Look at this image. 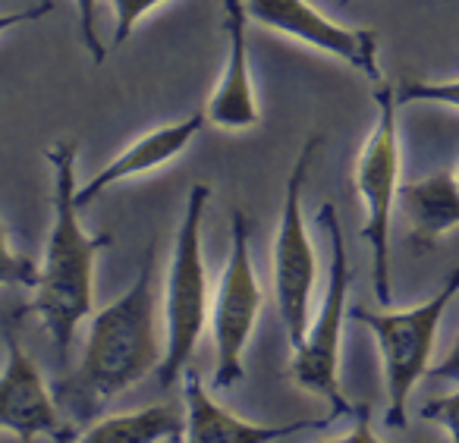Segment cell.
<instances>
[{
	"label": "cell",
	"instance_id": "cell-1",
	"mask_svg": "<svg viewBox=\"0 0 459 443\" xmlns=\"http://www.w3.org/2000/svg\"><path fill=\"white\" fill-rule=\"evenodd\" d=\"M164 349L167 340L158 324V296H154L152 239L135 283L120 299L91 315L79 365L51 384L60 412L79 430L98 421L110 399L158 371Z\"/></svg>",
	"mask_w": 459,
	"mask_h": 443
},
{
	"label": "cell",
	"instance_id": "cell-2",
	"mask_svg": "<svg viewBox=\"0 0 459 443\" xmlns=\"http://www.w3.org/2000/svg\"><path fill=\"white\" fill-rule=\"evenodd\" d=\"M45 158L54 170V223L39 286L26 311L39 315L57 359L66 361L76 327L95 308V258L114 236H89L79 223L82 208L76 204V142H54L45 148Z\"/></svg>",
	"mask_w": 459,
	"mask_h": 443
},
{
	"label": "cell",
	"instance_id": "cell-3",
	"mask_svg": "<svg viewBox=\"0 0 459 443\" xmlns=\"http://www.w3.org/2000/svg\"><path fill=\"white\" fill-rule=\"evenodd\" d=\"M318 223L325 227L327 242H331V267H327V290L321 296L318 315L308 324L302 346L293 349L290 359V380L299 390L312 393V396L325 399L333 409V415L359 418L371 412L365 403H352L346 399L343 387H340V336H343V317H346V299H350L352 286V267L346 261V242L343 230H340L337 208L325 202L318 208Z\"/></svg>",
	"mask_w": 459,
	"mask_h": 443
},
{
	"label": "cell",
	"instance_id": "cell-4",
	"mask_svg": "<svg viewBox=\"0 0 459 443\" xmlns=\"http://www.w3.org/2000/svg\"><path fill=\"white\" fill-rule=\"evenodd\" d=\"M211 198V186L195 183L186 198V214L177 230L173 242L170 267H167V286H164V361L154 374L158 384L173 387L177 378H183L192 352H195L202 330L208 327L211 317V286L208 271H204V252H202V217L204 204Z\"/></svg>",
	"mask_w": 459,
	"mask_h": 443
},
{
	"label": "cell",
	"instance_id": "cell-5",
	"mask_svg": "<svg viewBox=\"0 0 459 443\" xmlns=\"http://www.w3.org/2000/svg\"><path fill=\"white\" fill-rule=\"evenodd\" d=\"M459 292V267L450 271L437 292L428 302L406 311H368L350 308V317L375 334L377 352H381L384 390H387V428H406V405L415 384L431 371V352L437 340V324L444 317L450 299Z\"/></svg>",
	"mask_w": 459,
	"mask_h": 443
},
{
	"label": "cell",
	"instance_id": "cell-6",
	"mask_svg": "<svg viewBox=\"0 0 459 443\" xmlns=\"http://www.w3.org/2000/svg\"><path fill=\"white\" fill-rule=\"evenodd\" d=\"M377 120L356 158V192L362 198V239L371 246V277L381 308H390V217L400 202V135H396V89L375 85Z\"/></svg>",
	"mask_w": 459,
	"mask_h": 443
},
{
	"label": "cell",
	"instance_id": "cell-7",
	"mask_svg": "<svg viewBox=\"0 0 459 443\" xmlns=\"http://www.w3.org/2000/svg\"><path fill=\"white\" fill-rule=\"evenodd\" d=\"M249 217L243 208L230 214V255L211 296V340H214V390H230L246 378L243 352L262 311V286L249 252Z\"/></svg>",
	"mask_w": 459,
	"mask_h": 443
},
{
	"label": "cell",
	"instance_id": "cell-8",
	"mask_svg": "<svg viewBox=\"0 0 459 443\" xmlns=\"http://www.w3.org/2000/svg\"><path fill=\"white\" fill-rule=\"evenodd\" d=\"M321 135L302 145L293 170L287 179V195H283L281 227H277L274 255H271V283H274L277 315L287 327L290 346H302L308 330V315H312V292L318 280V255H315L312 236L306 230L302 217V189H306L308 167L318 154Z\"/></svg>",
	"mask_w": 459,
	"mask_h": 443
},
{
	"label": "cell",
	"instance_id": "cell-9",
	"mask_svg": "<svg viewBox=\"0 0 459 443\" xmlns=\"http://www.w3.org/2000/svg\"><path fill=\"white\" fill-rule=\"evenodd\" d=\"M246 13L258 26L302 41V45L359 70L371 85L384 83L381 64H377V35L371 29L340 26L337 20L312 7L308 0H246Z\"/></svg>",
	"mask_w": 459,
	"mask_h": 443
},
{
	"label": "cell",
	"instance_id": "cell-10",
	"mask_svg": "<svg viewBox=\"0 0 459 443\" xmlns=\"http://www.w3.org/2000/svg\"><path fill=\"white\" fill-rule=\"evenodd\" d=\"M4 343H7V365H4V380H0V428L7 434H16L22 443L35 440V437L73 443L79 437V428L60 412L54 390L45 384L32 355L22 349L20 336L7 327Z\"/></svg>",
	"mask_w": 459,
	"mask_h": 443
},
{
	"label": "cell",
	"instance_id": "cell-11",
	"mask_svg": "<svg viewBox=\"0 0 459 443\" xmlns=\"http://www.w3.org/2000/svg\"><path fill=\"white\" fill-rule=\"evenodd\" d=\"M223 35H227V64H223V73L217 79V89L208 98L204 117H208L211 126L239 133V129H249L262 120L249 66L246 0H223Z\"/></svg>",
	"mask_w": 459,
	"mask_h": 443
},
{
	"label": "cell",
	"instance_id": "cell-12",
	"mask_svg": "<svg viewBox=\"0 0 459 443\" xmlns=\"http://www.w3.org/2000/svg\"><path fill=\"white\" fill-rule=\"evenodd\" d=\"M183 412L186 434L183 443H274L299 430H325L333 424V412L327 418H302L290 424H252L227 412L208 387L202 384V374L186 368L183 371Z\"/></svg>",
	"mask_w": 459,
	"mask_h": 443
},
{
	"label": "cell",
	"instance_id": "cell-13",
	"mask_svg": "<svg viewBox=\"0 0 459 443\" xmlns=\"http://www.w3.org/2000/svg\"><path fill=\"white\" fill-rule=\"evenodd\" d=\"M202 123H208V117L202 114H192L179 123H167V126H158L152 133H145L142 139H135L129 148H123L101 173L89 179L85 186L76 189V204L79 208H89L101 192H108L110 186L123 183L129 177H142V173H152L158 167L170 164L173 158L189 148V142L202 133Z\"/></svg>",
	"mask_w": 459,
	"mask_h": 443
},
{
	"label": "cell",
	"instance_id": "cell-14",
	"mask_svg": "<svg viewBox=\"0 0 459 443\" xmlns=\"http://www.w3.org/2000/svg\"><path fill=\"white\" fill-rule=\"evenodd\" d=\"M400 204L409 223V242L415 252H428L459 227V179L456 173H431L425 179L400 186Z\"/></svg>",
	"mask_w": 459,
	"mask_h": 443
},
{
	"label": "cell",
	"instance_id": "cell-15",
	"mask_svg": "<svg viewBox=\"0 0 459 443\" xmlns=\"http://www.w3.org/2000/svg\"><path fill=\"white\" fill-rule=\"evenodd\" d=\"M186 434V412L170 405H145L135 412L98 418L85 424L73 443H177Z\"/></svg>",
	"mask_w": 459,
	"mask_h": 443
},
{
	"label": "cell",
	"instance_id": "cell-16",
	"mask_svg": "<svg viewBox=\"0 0 459 443\" xmlns=\"http://www.w3.org/2000/svg\"><path fill=\"white\" fill-rule=\"evenodd\" d=\"M396 101L400 108L406 104H440V108H453L459 110V79H446V83H403L396 89Z\"/></svg>",
	"mask_w": 459,
	"mask_h": 443
},
{
	"label": "cell",
	"instance_id": "cell-17",
	"mask_svg": "<svg viewBox=\"0 0 459 443\" xmlns=\"http://www.w3.org/2000/svg\"><path fill=\"white\" fill-rule=\"evenodd\" d=\"M0 277H4V283L29 286V290H35V286H39V277H41V267L35 265L32 258H26V255H20L13 248V239H10L7 230H4V271H0Z\"/></svg>",
	"mask_w": 459,
	"mask_h": 443
},
{
	"label": "cell",
	"instance_id": "cell-18",
	"mask_svg": "<svg viewBox=\"0 0 459 443\" xmlns=\"http://www.w3.org/2000/svg\"><path fill=\"white\" fill-rule=\"evenodd\" d=\"M160 4L164 0H110V7H114V45L120 48L133 35L135 22L152 10H158Z\"/></svg>",
	"mask_w": 459,
	"mask_h": 443
},
{
	"label": "cell",
	"instance_id": "cell-19",
	"mask_svg": "<svg viewBox=\"0 0 459 443\" xmlns=\"http://www.w3.org/2000/svg\"><path fill=\"white\" fill-rule=\"evenodd\" d=\"M425 421H434L446 430L450 443H459V390H453L450 396H437V399H428L419 412Z\"/></svg>",
	"mask_w": 459,
	"mask_h": 443
},
{
	"label": "cell",
	"instance_id": "cell-20",
	"mask_svg": "<svg viewBox=\"0 0 459 443\" xmlns=\"http://www.w3.org/2000/svg\"><path fill=\"white\" fill-rule=\"evenodd\" d=\"M73 7H76L79 16V35H82V45L85 51L91 54L95 64H104V45L98 39V0H73Z\"/></svg>",
	"mask_w": 459,
	"mask_h": 443
},
{
	"label": "cell",
	"instance_id": "cell-21",
	"mask_svg": "<svg viewBox=\"0 0 459 443\" xmlns=\"http://www.w3.org/2000/svg\"><path fill=\"white\" fill-rule=\"evenodd\" d=\"M428 380L459 384V336H456V343L450 346V352H446L444 359L437 361V365H431V371H428Z\"/></svg>",
	"mask_w": 459,
	"mask_h": 443
},
{
	"label": "cell",
	"instance_id": "cell-22",
	"mask_svg": "<svg viewBox=\"0 0 459 443\" xmlns=\"http://www.w3.org/2000/svg\"><path fill=\"white\" fill-rule=\"evenodd\" d=\"M321 443H381L375 434H371V412H365L356 424H352L350 434L343 437H331V440H321Z\"/></svg>",
	"mask_w": 459,
	"mask_h": 443
},
{
	"label": "cell",
	"instance_id": "cell-23",
	"mask_svg": "<svg viewBox=\"0 0 459 443\" xmlns=\"http://www.w3.org/2000/svg\"><path fill=\"white\" fill-rule=\"evenodd\" d=\"M456 179H459V167H456Z\"/></svg>",
	"mask_w": 459,
	"mask_h": 443
}]
</instances>
